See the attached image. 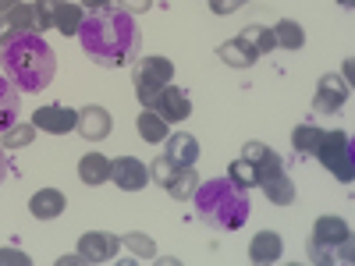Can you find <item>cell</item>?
I'll use <instances>...</instances> for the list:
<instances>
[{
	"instance_id": "1",
	"label": "cell",
	"mask_w": 355,
	"mask_h": 266,
	"mask_svg": "<svg viewBox=\"0 0 355 266\" xmlns=\"http://www.w3.org/2000/svg\"><path fill=\"white\" fill-rule=\"evenodd\" d=\"M82 53L100 68H125L139 57V25L128 11H121L110 0L103 8L85 11L78 25Z\"/></svg>"
},
{
	"instance_id": "2",
	"label": "cell",
	"mask_w": 355,
	"mask_h": 266,
	"mask_svg": "<svg viewBox=\"0 0 355 266\" xmlns=\"http://www.w3.org/2000/svg\"><path fill=\"white\" fill-rule=\"evenodd\" d=\"M0 64H4L8 82L21 93H43L57 75V57L40 33H25L4 43L0 46Z\"/></svg>"
},
{
	"instance_id": "3",
	"label": "cell",
	"mask_w": 355,
	"mask_h": 266,
	"mask_svg": "<svg viewBox=\"0 0 355 266\" xmlns=\"http://www.w3.org/2000/svg\"><path fill=\"white\" fill-rule=\"evenodd\" d=\"M192 199H196L199 220L214 231H239L249 220L245 188H239L231 177H210V181L196 185Z\"/></svg>"
},
{
	"instance_id": "4",
	"label": "cell",
	"mask_w": 355,
	"mask_h": 266,
	"mask_svg": "<svg viewBox=\"0 0 355 266\" xmlns=\"http://www.w3.org/2000/svg\"><path fill=\"white\" fill-rule=\"evenodd\" d=\"M306 252H309V263H352L355 256V245H352V231L341 217H320L313 224V234L306 242Z\"/></svg>"
},
{
	"instance_id": "5",
	"label": "cell",
	"mask_w": 355,
	"mask_h": 266,
	"mask_svg": "<svg viewBox=\"0 0 355 266\" xmlns=\"http://www.w3.org/2000/svg\"><path fill=\"white\" fill-rule=\"evenodd\" d=\"M313 157L327 167L338 181L352 185V177H355V157H352V142H348L345 132H323Z\"/></svg>"
},
{
	"instance_id": "6",
	"label": "cell",
	"mask_w": 355,
	"mask_h": 266,
	"mask_svg": "<svg viewBox=\"0 0 355 266\" xmlns=\"http://www.w3.org/2000/svg\"><path fill=\"white\" fill-rule=\"evenodd\" d=\"M348 96H352L348 78H341V75H323L320 85H316V96H313V110H316V114H338V110L348 103Z\"/></svg>"
},
{
	"instance_id": "7",
	"label": "cell",
	"mask_w": 355,
	"mask_h": 266,
	"mask_svg": "<svg viewBox=\"0 0 355 266\" xmlns=\"http://www.w3.org/2000/svg\"><path fill=\"white\" fill-rule=\"evenodd\" d=\"M110 181L121 192H142L150 185V167L135 157H117L110 160Z\"/></svg>"
},
{
	"instance_id": "8",
	"label": "cell",
	"mask_w": 355,
	"mask_h": 266,
	"mask_svg": "<svg viewBox=\"0 0 355 266\" xmlns=\"http://www.w3.org/2000/svg\"><path fill=\"white\" fill-rule=\"evenodd\" d=\"M153 110L164 117L167 125H178V121H185V117L192 114V100L185 89H178V85H164L157 100H153Z\"/></svg>"
},
{
	"instance_id": "9",
	"label": "cell",
	"mask_w": 355,
	"mask_h": 266,
	"mask_svg": "<svg viewBox=\"0 0 355 266\" xmlns=\"http://www.w3.org/2000/svg\"><path fill=\"white\" fill-rule=\"evenodd\" d=\"M121 249V238L117 234H107V231H89L78 238V256L85 263H110Z\"/></svg>"
},
{
	"instance_id": "10",
	"label": "cell",
	"mask_w": 355,
	"mask_h": 266,
	"mask_svg": "<svg viewBox=\"0 0 355 266\" xmlns=\"http://www.w3.org/2000/svg\"><path fill=\"white\" fill-rule=\"evenodd\" d=\"M33 125H36V132L68 135V132H75V125H78V110L50 103V107H40V110L33 114Z\"/></svg>"
},
{
	"instance_id": "11",
	"label": "cell",
	"mask_w": 355,
	"mask_h": 266,
	"mask_svg": "<svg viewBox=\"0 0 355 266\" xmlns=\"http://www.w3.org/2000/svg\"><path fill=\"white\" fill-rule=\"evenodd\" d=\"M25 33H36V15H33V4H21L18 0L8 15H0V46Z\"/></svg>"
},
{
	"instance_id": "12",
	"label": "cell",
	"mask_w": 355,
	"mask_h": 266,
	"mask_svg": "<svg viewBox=\"0 0 355 266\" xmlns=\"http://www.w3.org/2000/svg\"><path fill=\"white\" fill-rule=\"evenodd\" d=\"M68 206V195L61 188H40L33 199H28V213L36 220H57Z\"/></svg>"
},
{
	"instance_id": "13",
	"label": "cell",
	"mask_w": 355,
	"mask_h": 266,
	"mask_svg": "<svg viewBox=\"0 0 355 266\" xmlns=\"http://www.w3.org/2000/svg\"><path fill=\"white\" fill-rule=\"evenodd\" d=\"M75 132H78L85 142H100V139H107V135H110V114H107L103 107H85V110H78V125H75Z\"/></svg>"
},
{
	"instance_id": "14",
	"label": "cell",
	"mask_w": 355,
	"mask_h": 266,
	"mask_svg": "<svg viewBox=\"0 0 355 266\" xmlns=\"http://www.w3.org/2000/svg\"><path fill=\"white\" fill-rule=\"evenodd\" d=\"M164 157L171 160V163H178V167H196V160H199V142L192 139V135H185V132H178V135H171V139H164Z\"/></svg>"
},
{
	"instance_id": "15",
	"label": "cell",
	"mask_w": 355,
	"mask_h": 266,
	"mask_svg": "<svg viewBox=\"0 0 355 266\" xmlns=\"http://www.w3.org/2000/svg\"><path fill=\"white\" fill-rule=\"evenodd\" d=\"M284 256V242L277 231H256V238L249 242V259L252 263H277Z\"/></svg>"
},
{
	"instance_id": "16",
	"label": "cell",
	"mask_w": 355,
	"mask_h": 266,
	"mask_svg": "<svg viewBox=\"0 0 355 266\" xmlns=\"http://www.w3.org/2000/svg\"><path fill=\"white\" fill-rule=\"evenodd\" d=\"M135 78L171 85L174 82V64L167 61V57H139V61H135Z\"/></svg>"
},
{
	"instance_id": "17",
	"label": "cell",
	"mask_w": 355,
	"mask_h": 266,
	"mask_svg": "<svg viewBox=\"0 0 355 266\" xmlns=\"http://www.w3.org/2000/svg\"><path fill=\"white\" fill-rule=\"evenodd\" d=\"M259 188H263V195L270 199L274 206H291V202H295V181H291L284 170H277V174H270V177H263Z\"/></svg>"
},
{
	"instance_id": "18",
	"label": "cell",
	"mask_w": 355,
	"mask_h": 266,
	"mask_svg": "<svg viewBox=\"0 0 355 266\" xmlns=\"http://www.w3.org/2000/svg\"><path fill=\"white\" fill-rule=\"evenodd\" d=\"M18 114H21V100H18V89L0 78V135H4L8 128L18 125Z\"/></svg>"
},
{
	"instance_id": "19",
	"label": "cell",
	"mask_w": 355,
	"mask_h": 266,
	"mask_svg": "<svg viewBox=\"0 0 355 266\" xmlns=\"http://www.w3.org/2000/svg\"><path fill=\"white\" fill-rule=\"evenodd\" d=\"M78 177H82V185H103V181H110V160L103 153H85L78 160Z\"/></svg>"
},
{
	"instance_id": "20",
	"label": "cell",
	"mask_w": 355,
	"mask_h": 266,
	"mask_svg": "<svg viewBox=\"0 0 355 266\" xmlns=\"http://www.w3.org/2000/svg\"><path fill=\"white\" fill-rule=\"evenodd\" d=\"M239 43H242L245 50H252L256 57H266L270 50H277V43H274V28H266V25H245V28H242V36H239Z\"/></svg>"
},
{
	"instance_id": "21",
	"label": "cell",
	"mask_w": 355,
	"mask_h": 266,
	"mask_svg": "<svg viewBox=\"0 0 355 266\" xmlns=\"http://www.w3.org/2000/svg\"><path fill=\"white\" fill-rule=\"evenodd\" d=\"M82 18H85L82 4H75V0H61V4H57V15H53V28L61 36H78Z\"/></svg>"
},
{
	"instance_id": "22",
	"label": "cell",
	"mask_w": 355,
	"mask_h": 266,
	"mask_svg": "<svg viewBox=\"0 0 355 266\" xmlns=\"http://www.w3.org/2000/svg\"><path fill=\"white\" fill-rule=\"evenodd\" d=\"M135 128H139L142 142H164L167 139V121L153 107H142V114L135 117Z\"/></svg>"
},
{
	"instance_id": "23",
	"label": "cell",
	"mask_w": 355,
	"mask_h": 266,
	"mask_svg": "<svg viewBox=\"0 0 355 266\" xmlns=\"http://www.w3.org/2000/svg\"><path fill=\"white\" fill-rule=\"evenodd\" d=\"M274 43L281 50H302L306 46V33H302V25L299 21H291V18H281L274 25Z\"/></svg>"
},
{
	"instance_id": "24",
	"label": "cell",
	"mask_w": 355,
	"mask_h": 266,
	"mask_svg": "<svg viewBox=\"0 0 355 266\" xmlns=\"http://www.w3.org/2000/svg\"><path fill=\"white\" fill-rule=\"evenodd\" d=\"M217 57H220V61H224L227 68H252V64L259 61V57H256L252 50H245L239 39H227V43H220V46H217Z\"/></svg>"
},
{
	"instance_id": "25",
	"label": "cell",
	"mask_w": 355,
	"mask_h": 266,
	"mask_svg": "<svg viewBox=\"0 0 355 266\" xmlns=\"http://www.w3.org/2000/svg\"><path fill=\"white\" fill-rule=\"evenodd\" d=\"M320 135H323V128H316L313 121L295 125V132H291V145H295V153L313 157V153H316V145H320Z\"/></svg>"
},
{
	"instance_id": "26",
	"label": "cell",
	"mask_w": 355,
	"mask_h": 266,
	"mask_svg": "<svg viewBox=\"0 0 355 266\" xmlns=\"http://www.w3.org/2000/svg\"><path fill=\"white\" fill-rule=\"evenodd\" d=\"M196 185H199V174L192 167H182V170L174 174V181L167 185V192H171V199H192Z\"/></svg>"
},
{
	"instance_id": "27",
	"label": "cell",
	"mask_w": 355,
	"mask_h": 266,
	"mask_svg": "<svg viewBox=\"0 0 355 266\" xmlns=\"http://www.w3.org/2000/svg\"><path fill=\"white\" fill-rule=\"evenodd\" d=\"M36 139V125L33 121H28V125H15V128H8L4 132V142H0V145H4V150H25V145L28 142H33Z\"/></svg>"
},
{
	"instance_id": "28",
	"label": "cell",
	"mask_w": 355,
	"mask_h": 266,
	"mask_svg": "<svg viewBox=\"0 0 355 266\" xmlns=\"http://www.w3.org/2000/svg\"><path fill=\"white\" fill-rule=\"evenodd\" d=\"M227 177H231L239 188H256V167H252L249 160H242V157L227 167Z\"/></svg>"
},
{
	"instance_id": "29",
	"label": "cell",
	"mask_w": 355,
	"mask_h": 266,
	"mask_svg": "<svg viewBox=\"0 0 355 266\" xmlns=\"http://www.w3.org/2000/svg\"><path fill=\"white\" fill-rule=\"evenodd\" d=\"M178 170H182L178 163H171L167 157H157V160L150 163V181H157V185L167 192V185L174 181V174H178Z\"/></svg>"
},
{
	"instance_id": "30",
	"label": "cell",
	"mask_w": 355,
	"mask_h": 266,
	"mask_svg": "<svg viewBox=\"0 0 355 266\" xmlns=\"http://www.w3.org/2000/svg\"><path fill=\"white\" fill-rule=\"evenodd\" d=\"M121 245H128L139 259H153L157 256V245H153V238L150 234H139V231H132V234H125L121 238Z\"/></svg>"
},
{
	"instance_id": "31",
	"label": "cell",
	"mask_w": 355,
	"mask_h": 266,
	"mask_svg": "<svg viewBox=\"0 0 355 266\" xmlns=\"http://www.w3.org/2000/svg\"><path fill=\"white\" fill-rule=\"evenodd\" d=\"M57 4H61V0H36V4H33V15H36V33H50V28H53Z\"/></svg>"
},
{
	"instance_id": "32",
	"label": "cell",
	"mask_w": 355,
	"mask_h": 266,
	"mask_svg": "<svg viewBox=\"0 0 355 266\" xmlns=\"http://www.w3.org/2000/svg\"><path fill=\"white\" fill-rule=\"evenodd\" d=\"M0 266H33V259L18 249H0Z\"/></svg>"
},
{
	"instance_id": "33",
	"label": "cell",
	"mask_w": 355,
	"mask_h": 266,
	"mask_svg": "<svg viewBox=\"0 0 355 266\" xmlns=\"http://www.w3.org/2000/svg\"><path fill=\"white\" fill-rule=\"evenodd\" d=\"M245 8V0H210V11L214 15H234V11H242Z\"/></svg>"
},
{
	"instance_id": "34",
	"label": "cell",
	"mask_w": 355,
	"mask_h": 266,
	"mask_svg": "<svg viewBox=\"0 0 355 266\" xmlns=\"http://www.w3.org/2000/svg\"><path fill=\"white\" fill-rule=\"evenodd\" d=\"M121 11H128V15H142V11H150L153 8V0H114Z\"/></svg>"
},
{
	"instance_id": "35",
	"label": "cell",
	"mask_w": 355,
	"mask_h": 266,
	"mask_svg": "<svg viewBox=\"0 0 355 266\" xmlns=\"http://www.w3.org/2000/svg\"><path fill=\"white\" fill-rule=\"evenodd\" d=\"M4 177H8V150L0 145V181H4Z\"/></svg>"
},
{
	"instance_id": "36",
	"label": "cell",
	"mask_w": 355,
	"mask_h": 266,
	"mask_svg": "<svg viewBox=\"0 0 355 266\" xmlns=\"http://www.w3.org/2000/svg\"><path fill=\"white\" fill-rule=\"evenodd\" d=\"M103 4H110V0H85L82 11H93V8H103Z\"/></svg>"
},
{
	"instance_id": "37",
	"label": "cell",
	"mask_w": 355,
	"mask_h": 266,
	"mask_svg": "<svg viewBox=\"0 0 355 266\" xmlns=\"http://www.w3.org/2000/svg\"><path fill=\"white\" fill-rule=\"evenodd\" d=\"M15 4H18V0H0V15H8Z\"/></svg>"
},
{
	"instance_id": "38",
	"label": "cell",
	"mask_w": 355,
	"mask_h": 266,
	"mask_svg": "<svg viewBox=\"0 0 355 266\" xmlns=\"http://www.w3.org/2000/svg\"><path fill=\"white\" fill-rule=\"evenodd\" d=\"M338 4H345V8H352V0H338Z\"/></svg>"
}]
</instances>
